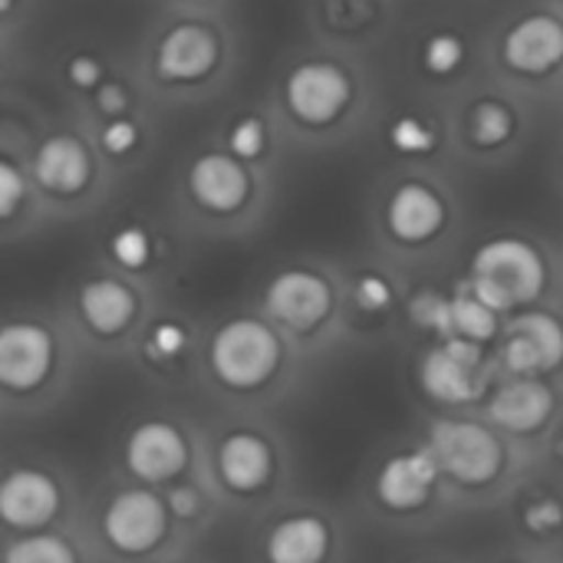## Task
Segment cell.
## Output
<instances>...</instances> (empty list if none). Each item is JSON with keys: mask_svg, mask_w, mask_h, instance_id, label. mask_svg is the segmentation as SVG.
I'll return each instance as SVG.
<instances>
[{"mask_svg": "<svg viewBox=\"0 0 563 563\" xmlns=\"http://www.w3.org/2000/svg\"><path fill=\"white\" fill-rule=\"evenodd\" d=\"M468 284L495 310L511 313L531 307L548 287V264L531 241L495 238L485 241L472 257Z\"/></svg>", "mask_w": 563, "mask_h": 563, "instance_id": "1", "label": "cell"}, {"mask_svg": "<svg viewBox=\"0 0 563 563\" xmlns=\"http://www.w3.org/2000/svg\"><path fill=\"white\" fill-rule=\"evenodd\" d=\"M214 376L231 389H257L264 386L280 363V340L271 327L254 317L228 320L208 350Z\"/></svg>", "mask_w": 563, "mask_h": 563, "instance_id": "2", "label": "cell"}, {"mask_svg": "<svg viewBox=\"0 0 563 563\" xmlns=\"http://www.w3.org/2000/svg\"><path fill=\"white\" fill-rule=\"evenodd\" d=\"M429 449L442 475L462 485H488L505 468V449L495 432L468 419H439L429 429Z\"/></svg>", "mask_w": 563, "mask_h": 563, "instance_id": "3", "label": "cell"}, {"mask_svg": "<svg viewBox=\"0 0 563 563\" xmlns=\"http://www.w3.org/2000/svg\"><path fill=\"white\" fill-rule=\"evenodd\" d=\"M419 383L429 399L445 406H465L475 402L485 393L488 366L482 343L465 336H445L439 346H432L419 366Z\"/></svg>", "mask_w": 563, "mask_h": 563, "instance_id": "4", "label": "cell"}, {"mask_svg": "<svg viewBox=\"0 0 563 563\" xmlns=\"http://www.w3.org/2000/svg\"><path fill=\"white\" fill-rule=\"evenodd\" d=\"M168 528V501L145 488H129L115 495L102 515V531L109 544L122 554H145L152 551Z\"/></svg>", "mask_w": 563, "mask_h": 563, "instance_id": "5", "label": "cell"}, {"mask_svg": "<svg viewBox=\"0 0 563 563\" xmlns=\"http://www.w3.org/2000/svg\"><path fill=\"white\" fill-rule=\"evenodd\" d=\"M501 360L515 376H548L563 363V323L544 310H528L505 327Z\"/></svg>", "mask_w": 563, "mask_h": 563, "instance_id": "6", "label": "cell"}, {"mask_svg": "<svg viewBox=\"0 0 563 563\" xmlns=\"http://www.w3.org/2000/svg\"><path fill=\"white\" fill-rule=\"evenodd\" d=\"M287 106L307 125H330L350 102V76L333 63H300L287 76Z\"/></svg>", "mask_w": 563, "mask_h": 563, "instance_id": "7", "label": "cell"}, {"mask_svg": "<svg viewBox=\"0 0 563 563\" xmlns=\"http://www.w3.org/2000/svg\"><path fill=\"white\" fill-rule=\"evenodd\" d=\"M264 307L267 313L290 327V330H313L327 320L330 307H333V290L327 284V277L313 274V271H284L267 284L264 294Z\"/></svg>", "mask_w": 563, "mask_h": 563, "instance_id": "8", "label": "cell"}, {"mask_svg": "<svg viewBox=\"0 0 563 563\" xmlns=\"http://www.w3.org/2000/svg\"><path fill=\"white\" fill-rule=\"evenodd\" d=\"M125 465L142 482L152 485L172 482L188 468V442L172 422L162 419L142 422L132 429L125 442Z\"/></svg>", "mask_w": 563, "mask_h": 563, "instance_id": "9", "label": "cell"}, {"mask_svg": "<svg viewBox=\"0 0 563 563\" xmlns=\"http://www.w3.org/2000/svg\"><path fill=\"white\" fill-rule=\"evenodd\" d=\"M53 369V336L40 323H7L0 333V379L13 393H30Z\"/></svg>", "mask_w": 563, "mask_h": 563, "instance_id": "10", "label": "cell"}, {"mask_svg": "<svg viewBox=\"0 0 563 563\" xmlns=\"http://www.w3.org/2000/svg\"><path fill=\"white\" fill-rule=\"evenodd\" d=\"M439 475H442V468H439L432 449L399 452V455H393L379 468V475H376V498L389 511H416V508H422L432 498Z\"/></svg>", "mask_w": 563, "mask_h": 563, "instance_id": "11", "label": "cell"}, {"mask_svg": "<svg viewBox=\"0 0 563 563\" xmlns=\"http://www.w3.org/2000/svg\"><path fill=\"white\" fill-rule=\"evenodd\" d=\"M505 63L528 76H544L563 63V20L554 13H531L505 33Z\"/></svg>", "mask_w": 563, "mask_h": 563, "instance_id": "12", "label": "cell"}, {"mask_svg": "<svg viewBox=\"0 0 563 563\" xmlns=\"http://www.w3.org/2000/svg\"><path fill=\"white\" fill-rule=\"evenodd\" d=\"M218 63V40L201 23L172 26L155 49V73L168 82H198Z\"/></svg>", "mask_w": 563, "mask_h": 563, "instance_id": "13", "label": "cell"}, {"mask_svg": "<svg viewBox=\"0 0 563 563\" xmlns=\"http://www.w3.org/2000/svg\"><path fill=\"white\" fill-rule=\"evenodd\" d=\"M59 511V488L36 468H16L0 485V518L7 528L30 531L53 521Z\"/></svg>", "mask_w": 563, "mask_h": 563, "instance_id": "14", "label": "cell"}, {"mask_svg": "<svg viewBox=\"0 0 563 563\" xmlns=\"http://www.w3.org/2000/svg\"><path fill=\"white\" fill-rule=\"evenodd\" d=\"M188 188L205 211L231 214L247 201L251 178L238 155L208 152V155L195 158V165L188 172Z\"/></svg>", "mask_w": 563, "mask_h": 563, "instance_id": "15", "label": "cell"}, {"mask_svg": "<svg viewBox=\"0 0 563 563\" xmlns=\"http://www.w3.org/2000/svg\"><path fill=\"white\" fill-rule=\"evenodd\" d=\"M386 224L402 244H426L445 224V201L435 188L422 181H406L393 191L386 208Z\"/></svg>", "mask_w": 563, "mask_h": 563, "instance_id": "16", "label": "cell"}, {"mask_svg": "<svg viewBox=\"0 0 563 563\" xmlns=\"http://www.w3.org/2000/svg\"><path fill=\"white\" fill-rule=\"evenodd\" d=\"M551 412H554V389L541 376H518L505 383L488 402L492 422L518 435L538 432L551 419Z\"/></svg>", "mask_w": 563, "mask_h": 563, "instance_id": "17", "label": "cell"}, {"mask_svg": "<svg viewBox=\"0 0 563 563\" xmlns=\"http://www.w3.org/2000/svg\"><path fill=\"white\" fill-rule=\"evenodd\" d=\"M33 175L53 195H76L86 188V181L92 175V162L79 139L49 135L33 155Z\"/></svg>", "mask_w": 563, "mask_h": 563, "instance_id": "18", "label": "cell"}, {"mask_svg": "<svg viewBox=\"0 0 563 563\" xmlns=\"http://www.w3.org/2000/svg\"><path fill=\"white\" fill-rule=\"evenodd\" d=\"M274 468L271 445L254 432H231L218 445V475L231 492L251 495L267 485Z\"/></svg>", "mask_w": 563, "mask_h": 563, "instance_id": "19", "label": "cell"}, {"mask_svg": "<svg viewBox=\"0 0 563 563\" xmlns=\"http://www.w3.org/2000/svg\"><path fill=\"white\" fill-rule=\"evenodd\" d=\"M79 313H82V320L89 323L92 333L115 336L135 320V294L125 284L112 280V277L89 280L79 290Z\"/></svg>", "mask_w": 563, "mask_h": 563, "instance_id": "20", "label": "cell"}, {"mask_svg": "<svg viewBox=\"0 0 563 563\" xmlns=\"http://www.w3.org/2000/svg\"><path fill=\"white\" fill-rule=\"evenodd\" d=\"M330 531L313 515L284 518L267 538V558L277 563H317L327 558Z\"/></svg>", "mask_w": 563, "mask_h": 563, "instance_id": "21", "label": "cell"}, {"mask_svg": "<svg viewBox=\"0 0 563 563\" xmlns=\"http://www.w3.org/2000/svg\"><path fill=\"white\" fill-rule=\"evenodd\" d=\"M498 317H501V310H495L488 300H482L472 284L462 287L459 294H452V336L488 343L501 330Z\"/></svg>", "mask_w": 563, "mask_h": 563, "instance_id": "22", "label": "cell"}, {"mask_svg": "<svg viewBox=\"0 0 563 563\" xmlns=\"http://www.w3.org/2000/svg\"><path fill=\"white\" fill-rule=\"evenodd\" d=\"M468 132L475 139V145L482 148H495L501 142L511 139L515 132V112L511 106L498 102V99H482L472 106V115H468Z\"/></svg>", "mask_w": 563, "mask_h": 563, "instance_id": "23", "label": "cell"}, {"mask_svg": "<svg viewBox=\"0 0 563 563\" xmlns=\"http://www.w3.org/2000/svg\"><path fill=\"white\" fill-rule=\"evenodd\" d=\"M409 317L419 330L452 336V297L439 290H419L409 303Z\"/></svg>", "mask_w": 563, "mask_h": 563, "instance_id": "24", "label": "cell"}, {"mask_svg": "<svg viewBox=\"0 0 563 563\" xmlns=\"http://www.w3.org/2000/svg\"><path fill=\"white\" fill-rule=\"evenodd\" d=\"M76 554L69 544L59 538L40 534V538H23L7 551V563H73Z\"/></svg>", "mask_w": 563, "mask_h": 563, "instance_id": "25", "label": "cell"}, {"mask_svg": "<svg viewBox=\"0 0 563 563\" xmlns=\"http://www.w3.org/2000/svg\"><path fill=\"white\" fill-rule=\"evenodd\" d=\"M465 59V43L455 36V33H435L426 40L422 46V66L432 73V76H449L462 66Z\"/></svg>", "mask_w": 563, "mask_h": 563, "instance_id": "26", "label": "cell"}, {"mask_svg": "<svg viewBox=\"0 0 563 563\" xmlns=\"http://www.w3.org/2000/svg\"><path fill=\"white\" fill-rule=\"evenodd\" d=\"M389 142H393V148L402 152V155H426V152L435 148V132H432L422 119L402 115V119L393 122Z\"/></svg>", "mask_w": 563, "mask_h": 563, "instance_id": "27", "label": "cell"}, {"mask_svg": "<svg viewBox=\"0 0 563 563\" xmlns=\"http://www.w3.org/2000/svg\"><path fill=\"white\" fill-rule=\"evenodd\" d=\"M109 251H112L115 264H122L125 271H139L152 257V241H148V234L142 228H122L109 241Z\"/></svg>", "mask_w": 563, "mask_h": 563, "instance_id": "28", "label": "cell"}, {"mask_svg": "<svg viewBox=\"0 0 563 563\" xmlns=\"http://www.w3.org/2000/svg\"><path fill=\"white\" fill-rule=\"evenodd\" d=\"M228 145H231V152H234L241 162L261 158L264 148H267V132H264L261 119H251V115H247V119L234 122V129H231V135H228Z\"/></svg>", "mask_w": 563, "mask_h": 563, "instance_id": "29", "label": "cell"}, {"mask_svg": "<svg viewBox=\"0 0 563 563\" xmlns=\"http://www.w3.org/2000/svg\"><path fill=\"white\" fill-rule=\"evenodd\" d=\"M356 303L363 307V310H369V313H376V310H386L389 303H393V284L383 277V274H363L360 280H356Z\"/></svg>", "mask_w": 563, "mask_h": 563, "instance_id": "30", "label": "cell"}, {"mask_svg": "<svg viewBox=\"0 0 563 563\" xmlns=\"http://www.w3.org/2000/svg\"><path fill=\"white\" fill-rule=\"evenodd\" d=\"M185 346H188V333L178 323H158L148 336V350L158 360H175L185 353Z\"/></svg>", "mask_w": 563, "mask_h": 563, "instance_id": "31", "label": "cell"}, {"mask_svg": "<svg viewBox=\"0 0 563 563\" xmlns=\"http://www.w3.org/2000/svg\"><path fill=\"white\" fill-rule=\"evenodd\" d=\"M525 525H528L534 534H554L563 525V505L561 501H554V498H541V501L528 505Z\"/></svg>", "mask_w": 563, "mask_h": 563, "instance_id": "32", "label": "cell"}, {"mask_svg": "<svg viewBox=\"0 0 563 563\" xmlns=\"http://www.w3.org/2000/svg\"><path fill=\"white\" fill-rule=\"evenodd\" d=\"M135 142H139V129H135L132 119L115 115V119L102 129V148H106L109 155H129V152L135 148Z\"/></svg>", "mask_w": 563, "mask_h": 563, "instance_id": "33", "label": "cell"}, {"mask_svg": "<svg viewBox=\"0 0 563 563\" xmlns=\"http://www.w3.org/2000/svg\"><path fill=\"white\" fill-rule=\"evenodd\" d=\"M23 198H26V181H23V175L16 172L13 162H3V165H0V214L10 218Z\"/></svg>", "mask_w": 563, "mask_h": 563, "instance_id": "34", "label": "cell"}, {"mask_svg": "<svg viewBox=\"0 0 563 563\" xmlns=\"http://www.w3.org/2000/svg\"><path fill=\"white\" fill-rule=\"evenodd\" d=\"M66 76L76 89H99L102 86V66L92 56H73L66 66Z\"/></svg>", "mask_w": 563, "mask_h": 563, "instance_id": "35", "label": "cell"}, {"mask_svg": "<svg viewBox=\"0 0 563 563\" xmlns=\"http://www.w3.org/2000/svg\"><path fill=\"white\" fill-rule=\"evenodd\" d=\"M168 511L178 515V518H195L201 511V498L191 485H175L168 492Z\"/></svg>", "mask_w": 563, "mask_h": 563, "instance_id": "36", "label": "cell"}, {"mask_svg": "<svg viewBox=\"0 0 563 563\" xmlns=\"http://www.w3.org/2000/svg\"><path fill=\"white\" fill-rule=\"evenodd\" d=\"M96 106L106 112V115H122L129 109V92L119 86V82H102L96 89Z\"/></svg>", "mask_w": 563, "mask_h": 563, "instance_id": "37", "label": "cell"}, {"mask_svg": "<svg viewBox=\"0 0 563 563\" xmlns=\"http://www.w3.org/2000/svg\"><path fill=\"white\" fill-rule=\"evenodd\" d=\"M10 3H13V0H0V7H3V10H10Z\"/></svg>", "mask_w": 563, "mask_h": 563, "instance_id": "38", "label": "cell"}, {"mask_svg": "<svg viewBox=\"0 0 563 563\" xmlns=\"http://www.w3.org/2000/svg\"><path fill=\"white\" fill-rule=\"evenodd\" d=\"M558 449H561V455H563V435H561V442H558Z\"/></svg>", "mask_w": 563, "mask_h": 563, "instance_id": "39", "label": "cell"}]
</instances>
